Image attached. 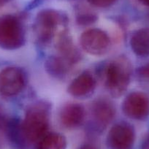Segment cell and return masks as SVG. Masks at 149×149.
Segmentation results:
<instances>
[{"label":"cell","mask_w":149,"mask_h":149,"mask_svg":"<svg viewBox=\"0 0 149 149\" xmlns=\"http://www.w3.org/2000/svg\"><path fill=\"white\" fill-rule=\"evenodd\" d=\"M137 72H138V74L141 78L149 81V64L140 67Z\"/></svg>","instance_id":"ac0fdd59"},{"label":"cell","mask_w":149,"mask_h":149,"mask_svg":"<svg viewBox=\"0 0 149 149\" xmlns=\"http://www.w3.org/2000/svg\"><path fill=\"white\" fill-rule=\"evenodd\" d=\"M116 110L113 104L106 99L95 100L91 107V116L95 124L104 127L113 119Z\"/></svg>","instance_id":"8fae6325"},{"label":"cell","mask_w":149,"mask_h":149,"mask_svg":"<svg viewBox=\"0 0 149 149\" xmlns=\"http://www.w3.org/2000/svg\"><path fill=\"white\" fill-rule=\"evenodd\" d=\"M67 141L62 134L51 132L46 134L39 141L37 149H66Z\"/></svg>","instance_id":"9a60e30c"},{"label":"cell","mask_w":149,"mask_h":149,"mask_svg":"<svg viewBox=\"0 0 149 149\" xmlns=\"http://www.w3.org/2000/svg\"><path fill=\"white\" fill-rule=\"evenodd\" d=\"M122 110L132 119H145L149 115V98L143 93H131L123 102Z\"/></svg>","instance_id":"52a82bcc"},{"label":"cell","mask_w":149,"mask_h":149,"mask_svg":"<svg viewBox=\"0 0 149 149\" xmlns=\"http://www.w3.org/2000/svg\"><path fill=\"white\" fill-rule=\"evenodd\" d=\"M67 23V18L62 13L56 10H42L37 13L33 29L37 39L41 43H47L54 37L57 27Z\"/></svg>","instance_id":"3957f363"},{"label":"cell","mask_w":149,"mask_h":149,"mask_svg":"<svg viewBox=\"0 0 149 149\" xmlns=\"http://www.w3.org/2000/svg\"><path fill=\"white\" fill-rule=\"evenodd\" d=\"M80 43L86 52L95 56L105 55L110 48L109 36L99 29H91L84 31L80 37Z\"/></svg>","instance_id":"5b68a950"},{"label":"cell","mask_w":149,"mask_h":149,"mask_svg":"<svg viewBox=\"0 0 149 149\" xmlns=\"http://www.w3.org/2000/svg\"><path fill=\"white\" fill-rule=\"evenodd\" d=\"M91 5L98 8H107L115 3L116 0H88Z\"/></svg>","instance_id":"e0dca14e"},{"label":"cell","mask_w":149,"mask_h":149,"mask_svg":"<svg viewBox=\"0 0 149 149\" xmlns=\"http://www.w3.org/2000/svg\"><path fill=\"white\" fill-rule=\"evenodd\" d=\"M141 3L143 5H146V6H149V0H139Z\"/></svg>","instance_id":"7402d4cb"},{"label":"cell","mask_w":149,"mask_h":149,"mask_svg":"<svg viewBox=\"0 0 149 149\" xmlns=\"http://www.w3.org/2000/svg\"><path fill=\"white\" fill-rule=\"evenodd\" d=\"M49 127V108L38 103L31 106L21 124L22 135L30 142L40 141L46 134Z\"/></svg>","instance_id":"6da1fadb"},{"label":"cell","mask_w":149,"mask_h":149,"mask_svg":"<svg viewBox=\"0 0 149 149\" xmlns=\"http://www.w3.org/2000/svg\"><path fill=\"white\" fill-rule=\"evenodd\" d=\"M96 81L88 72H84L74 78L68 87L69 94L77 98H85L94 92Z\"/></svg>","instance_id":"30bf717a"},{"label":"cell","mask_w":149,"mask_h":149,"mask_svg":"<svg viewBox=\"0 0 149 149\" xmlns=\"http://www.w3.org/2000/svg\"><path fill=\"white\" fill-rule=\"evenodd\" d=\"M72 63L62 56H53L45 61V70L51 75L61 78L67 74L70 70Z\"/></svg>","instance_id":"5bb4252c"},{"label":"cell","mask_w":149,"mask_h":149,"mask_svg":"<svg viewBox=\"0 0 149 149\" xmlns=\"http://www.w3.org/2000/svg\"><path fill=\"white\" fill-rule=\"evenodd\" d=\"M131 74V64L124 57L116 58L107 65L105 71V84L113 97H121L127 91Z\"/></svg>","instance_id":"7a4b0ae2"},{"label":"cell","mask_w":149,"mask_h":149,"mask_svg":"<svg viewBox=\"0 0 149 149\" xmlns=\"http://www.w3.org/2000/svg\"><path fill=\"white\" fill-rule=\"evenodd\" d=\"M85 118V109L78 103H68L63 106L59 113L61 125L67 129L80 127Z\"/></svg>","instance_id":"9c48e42d"},{"label":"cell","mask_w":149,"mask_h":149,"mask_svg":"<svg viewBox=\"0 0 149 149\" xmlns=\"http://www.w3.org/2000/svg\"><path fill=\"white\" fill-rule=\"evenodd\" d=\"M134 141V129L126 123L114 125L107 134V143L111 149H130Z\"/></svg>","instance_id":"ba28073f"},{"label":"cell","mask_w":149,"mask_h":149,"mask_svg":"<svg viewBox=\"0 0 149 149\" xmlns=\"http://www.w3.org/2000/svg\"><path fill=\"white\" fill-rule=\"evenodd\" d=\"M57 50L61 54V56L68 60L72 64L78 61L79 54L74 47L72 40L70 36L65 32H63L57 41Z\"/></svg>","instance_id":"4fadbf2b"},{"label":"cell","mask_w":149,"mask_h":149,"mask_svg":"<svg viewBox=\"0 0 149 149\" xmlns=\"http://www.w3.org/2000/svg\"><path fill=\"white\" fill-rule=\"evenodd\" d=\"M97 20V15L89 13H81L77 17V23L81 26H88L93 24Z\"/></svg>","instance_id":"2e32d148"},{"label":"cell","mask_w":149,"mask_h":149,"mask_svg":"<svg viewBox=\"0 0 149 149\" xmlns=\"http://www.w3.org/2000/svg\"><path fill=\"white\" fill-rule=\"evenodd\" d=\"M25 33L21 21L12 15L0 17V47L16 50L24 45Z\"/></svg>","instance_id":"277c9868"},{"label":"cell","mask_w":149,"mask_h":149,"mask_svg":"<svg viewBox=\"0 0 149 149\" xmlns=\"http://www.w3.org/2000/svg\"><path fill=\"white\" fill-rule=\"evenodd\" d=\"M79 149H97V148L95 147V146H92V145L86 144L81 146Z\"/></svg>","instance_id":"ffe728a7"},{"label":"cell","mask_w":149,"mask_h":149,"mask_svg":"<svg viewBox=\"0 0 149 149\" xmlns=\"http://www.w3.org/2000/svg\"><path fill=\"white\" fill-rule=\"evenodd\" d=\"M130 45L137 56H149V28H143L134 31L131 37Z\"/></svg>","instance_id":"7c38bea8"},{"label":"cell","mask_w":149,"mask_h":149,"mask_svg":"<svg viewBox=\"0 0 149 149\" xmlns=\"http://www.w3.org/2000/svg\"><path fill=\"white\" fill-rule=\"evenodd\" d=\"M10 0H0V7L3 6L5 4L8 3Z\"/></svg>","instance_id":"44dd1931"},{"label":"cell","mask_w":149,"mask_h":149,"mask_svg":"<svg viewBox=\"0 0 149 149\" xmlns=\"http://www.w3.org/2000/svg\"><path fill=\"white\" fill-rule=\"evenodd\" d=\"M140 149H149V134L147 136L145 140L142 144L141 148Z\"/></svg>","instance_id":"d6986e66"},{"label":"cell","mask_w":149,"mask_h":149,"mask_svg":"<svg viewBox=\"0 0 149 149\" xmlns=\"http://www.w3.org/2000/svg\"><path fill=\"white\" fill-rule=\"evenodd\" d=\"M26 85V75L17 67H7L0 72V94L14 97L19 94Z\"/></svg>","instance_id":"8992f818"}]
</instances>
